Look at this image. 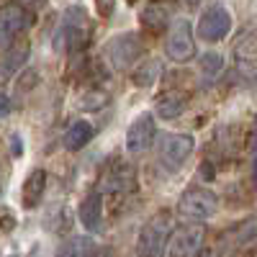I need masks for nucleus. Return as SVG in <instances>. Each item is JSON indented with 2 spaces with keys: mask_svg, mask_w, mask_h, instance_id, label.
<instances>
[{
  "mask_svg": "<svg viewBox=\"0 0 257 257\" xmlns=\"http://www.w3.org/2000/svg\"><path fill=\"white\" fill-rule=\"evenodd\" d=\"M193 149H196V139L190 134H165L160 142V165L167 173H178L193 155Z\"/></svg>",
  "mask_w": 257,
  "mask_h": 257,
  "instance_id": "4",
  "label": "nucleus"
},
{
  "mask_svg": "<svg viewBox=\"0 0 257 257\" xmlns=\"http://www.w3.org/2000/svg\"><path fill=\"white\" fill-rule=\"evenodd\" d=\"M221 67H224V59H221L219 54L208 52V54H203V57H201V70H203L208 77L219 75V72H221Z\"/></svg>",
  "mask_w": 257,
  "mask_h": 257,
  "instance_id": "20",
  "label": "nucleus"
},
{
  "mask_svg": "<svg viewBox=\"0 0 257 257\" xmlns=\"http://www.w3.org/2000/svg\"><path fill=\"white\" fill-rule=\"evenodd\" d=\"M105 52H108V59H111V64L116 70H128L142 57V41H139L137 34L128 31V34H121V36L111 39Z\"/></svg>",
  "mask_w": 257,
  "mask_h": 257,
  "instance_id": "7",
  "label": "nucleus"
},
{
  "mask_svg": "<svg viewBox=\"0 0 257 257\" xmlns=\"http://www.w3.org/2000/svg\"><path fill=\"white\" fill-rule=\"evenodd\" d=\"M31 26V13L18 6V3H8L3 8V18H0V31H3V47H11L13 39H18V34H24Z\"/></svg>",
  "mask_w": 257,
  "mask_h": 257,
  "instance_id": "10",
  "label": "nucleus"
},
{
  "mask_svg": "<svg viewBox=\"0 0 257 257\" xmlns=\"http://www.w3.org/2000/svg\"><path fill=\"white\" fill-rule=\"evenodd\" d=\"M105 103H108V95L100 93V90H93V93H88V95H82V105H85V111H100Z\"/></svg>",
  "mask_w": 257,
  "mask_h": 257,
  "instance_id": "22",
  "label": "nucleus"
},
{
  "mask_svg": "<svg viewBox=\"0 0 257 257\" xmlns=\"http://www.w3.org/2000/svg\"><path fill=\"white\" fill-rule=\"evenodd\" d=\"M185 105H188L185 95H180V93H165L162 98H157L155 111H157L160 118L170 121V118H178V116L185 111Z\"/></svg>",
  "mask_w": 257,
  "mask_h": 257,
  "instance_id": "18",
  "label": "nucleus"
},
{
  "mask_svg": "<svg viewBox=\"0 0 257 257\" xmlns=\"http://www.w3.org/2000/svg\"><path fill=\"white\" fill-rule=\"evenodd\" d=\"M90 39V18L82 8H67L64 11V18H62V26L57 31V49H70V52H77L88 44Z\"/></svg>",
  "mask_w": 257,
  "mask_h": 257,
  "instance_id": "2",
  "label": "nucleus"
},
{
  "mask_svg": "<svg viewBox=\"0 0 257 257\" xmlns=\"http://www.w3.org/2000/svg\"><path fill=\"white\" fill-rule=\"evenodd\" d=\"M170 18H173V6L167 3H149L142 13V24L149 29V31H162L167 29Z\"/></svg>",
  "mask_w": 257,
  "mask_h": 257,
  "instance_id": "16",
  "label": "nucleus"
},
{
  "mask_svg": "<svg viewBox=\"0 0 257 257\" xmlns=\"http://www.w3.org/2000/svg\"><path fill=\"white\" fill-rule=\"evenodd\" d=\"M54 257H98V244L90 237H85V234H77V237L62 242Z\"/></svg>",
  "mask_w": 257,
  "mask_h": 257,
  "instance_id": "14",
  "label": "nucleus"
},
{
  "mask_svg": "<svg viewBox=\"0 0 257 257\" xmlns=\"http://www.w3.org/2000/svg\"><path fill=\"white\" fill-rule=\"evenodd\" d=\"M165 52L167 57L183 64L188 59L196 57V41H193V26L188 18H178L173 21V26L167 31V41H165Z\"/></svg>",
  "mask_w": 257,
  "mask_h": 257,
  "instance_id": "5",
  "label": "nucleus"
},
{
  "mask_svg": "<svg viewBox=\"0 0 257 257\" xmlns=\"http://www.w3.org/2000/svg\"><path fill=\"white\" fill-rule=\"evenodd\" d=\"M24 3H29V6H39V3H44V0H24Z\"/></svg>",
  "mask_w": 257,
  "mask_h": 257,
  "instance_id": "24",
  "label": "nucleus"
},
{
  "mask_svg": "<svg viewBox=\"0 0 257 257\" xmlns=\"http://www.w3.org/2000/svg\"><path fill=\"white\" fill-rule=\"evenodd\" d=\"M216 211H219V198L208 188H188L178 201V213L193 224L211 219Z\"/></svg>",
  "mask_w": 257,
  "mask_h": 257,
  "instance_id": "3",
  "label": "nucleus"
},
{
  "mask_svg": "<svg viewBox=\"0 0 257 257\" xmlns=\"http://www.w3.org/2000/svg\"><path fill=\"white\" fill-rule=\"evenodd\" d=\"M234 62L242 72H257V31H247L237 39Z\"/></svg>",
  "mask_w": 257,
  "mask_h": 257,
  "instance_id": "11",
  "label": "nucleus"
},
{
  "mask_svg": "<svg viewBox=\"0 0 257 257\" xmlns=\"http://www.w3.org/2000/svg\"><path fill=\"white\" fill-rule=\"evenodd\" d=\"M77 216H80V224L88 231L100 229V221H103V198H100V193H88V196L82 198V203L77 208Z\"/></svg>",
  "mask_w": 257,
  "mask_h": 257,
  "instance_id": "13",
  "label": "nucleus"
},
{
  "mask_svg": "<svg viewBox=\"0 0 257 257\" xmlns=\"http://www.w3.org/2000/svg\"><path fill=\"white\" fill-rule=\"evenodd\" d=\"M231 31V13L224 6H211L198 21V36L203 41H221Z\"/></svg>",
  "mask_w": 257,
  "mask_h": 257,
  "instance_id": "8",
  "label": "nucleus"
},
{
  "mask_svg": "<svg viewBox=\"0 0 257 257\" xmlns=\"http://www.w3.org/2000/svg\"><path fill=\"white\" fill-rule=\"evenodd\" d=\"M157 75H160V64L152 59L144 70H139V72L134 75V82H137V85H144V88H147V85H152V82H155Z\"/></svg>",
  "mask_w": 257,
  "mask_h": 257,
  "instance_id": "21",
  "label": "nucleus"
},
{
  "mask_svg": "<svg viewBox=\"0 0 257 257\" xmlns=\"http://www.w3.org/2000/svg\"><path fill=\"white\" fill-rule=\"evenodd\" d=\"M123 185H134V173L128 165H121L116 173H111L108 180H105V188L108 190H123Z\"/></svg>",
  "mask_w": 257,
  "mask_h": 257,
  "instance_id": "19",
  "label": "nucleus"
},
{
  "mask_svg": "<svg viewBox=\"0 0 257 257\" xmlns=\"http://www.w3.org/2000/svg\"><path fill=\"white\" fill-rule=\"evenodd\" d=\"M157 137V123H155V116L152 113H142L132 121V126L126 128V149L128 152H147L149 147H152Z\"/></svg>",
  "mask_w": 257,
  "mask_h": 257,
  "instance_id": "9",
  "label": "nucleus"
},
{
  "mask_svg": "<svg viewBox=\"0 0 257 257\" xmlns=\"http://www.w3.org/2000/svg\"><path fill=\"white\" fill-rule=\"evenodd\" d=\"M26 59H29V44L16 39L13 44L6 47V52H3V80H8L13 72H18L26 64Z\"/></svg>",
  "mask_w": 257,
  "mask_h": 257,
  "instance_id": "15",
  "label": "nucleus"
},
{
  "mask_svg": "<svg viewBox=\"0 0 257 257\" xmlns=\"http://www.w3.org/2000/svg\"><path fill=\"white\" fill-rule=\"evenodd\" d=\"M44 190H47V170L36 167L24 180V190H21V203H24V208L26 211L36 208L41 203V198H44Z\"/></svg>",
  "mask_w": 257,
  "mask_h": 257,
  "instance_id": "12",
  "label": "nucleus"
},
{
  "mask_svg": "<svg viewBox=\"0 0 257 257\" xmlns=\"http://www.w3.org/2000/svg\"><path fill=\"white\" fill-rule=\"evenodd\" d=\"M93 139V126L88 121H75L67 132H64V149H70V152H77V149H82L85 144H88Z\"/></svg>",
  "mask_w": 257,
  "mask_h": 257,
  "instance_id": "17",
  "label": "nucleus"
},
{
  "mask_svg": "<svg viewBox=\"0 0 257 257\" xmlns=\"http://www.w3.org/2000/svg\"><path fill=\"white\" fill-rule=\"evenodd\" d=\"M170 239H173V216L170 211H157L139 231L137 257H165Z\"/></svg>",
  "mask_w": 257,
  "mask_h": 257,
  "instance_id": "1",
  "label": "nucleus"
},
{
  "mask_svg": "<svg viewBox=\"0 0 257 257\" xmlns=\"http://www.w3.org/2000/svg\"><path fill=\"white\" fill-rule=\"evenodd\" d=\"M206 229L198 224H185L173 231L170 239V257H198L203 249Z\"/></svg>",
  "mask_w": 257,
  "mask_h": 257,
  "instance_id": "6",
  "label": "nucleus"
},
{
  "mask_svg": "<svg viewBox=\"0 0 257 257\" xmlns=\"http://www.w3.org/2000/svg\"><path fill=\"white\" fill-rule=\"evenodd\" d=\"M11 147H13V149H11L13 157H21V155H24V149H21V147H24V142H21V137H18V134H13V137H11Z\"/></svg>",
  "mask_w": 257,
  "mask_h": 257,
  "instance_id": "23",
  "label": "nucleus"
}]
</instances>
